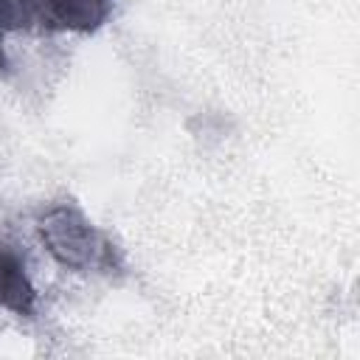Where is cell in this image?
<instances>
[{
	"mask_svg": "<svg viewBox=\"0 0 360 360\" xmlns=\"http://www.w3.org/2000/svg\"><path fill=\"white\" fill-rule=\"evenodd\" d=\"M0 309L20 318H31L37 312V287L28 264L6 242H0Z\"/></svg>",
	"mask_w": 360,
	"mask_h": 360,
	"instance_id": "3957f363",
	"label": "cell"
},
{
	"mask_svg": "<svg viewBox=\"0 0 360 360\" xmlns=\"http://www.w3.org/2000/svg\"><path fill=\"white\" fill-rule=\"evenodd\" d=\"M37 233L45 250L68 270L76 273H112L121 267V256L107 233L73 202H59L42 211Z\"/></svg>",
	"mask_w": 360,
	"mask_h": 360,
	"instance_id": "6da1fadb",
	"label": "cell"
},
{
	"mask_svg": "<svg viewBox=\"0 0 360 360\" xmlns=\"http://www.w3.org/2000/svg\"><path fill=\"white\" fill-rule=\"evenodd\" d=\"M31 8L34 22L51 31L93 34L107 22L112 0H31Z\"/></svg>",
	"mask_w": 360,
	"mask_h": 360,
	"instance_id": "7a4b0ae2",
	"label": "cell"
},
{
	"mask_svg": "<svg viewBox=\"0 0 360 360\" xmlns=\"http://www.w3.org/2000/svg\"><path fill=\"white\" fill-rule=\"evenodd\" d=\"M8 68V53H6V45H3V31H0V73H6Z\"/></svg>",
	"mask_w": 360,
	"mask_h": 360,
	"instance_id": "5b68a950",
	"label": "cell"
},
{
	"mask_svg": "<svg viewBox=\"0 0 360 360\" xmlns=\"http://www.w3.org/2000/svg\"><path fill=\"white\" fill-rule=\"evenodd\" d=\"M34 22L31 0H0V31H20Z\"/></svg>",
	"mask_w": 360,
	"mask_h": 360,
	"instance_id": "277c9868",
	"label": "cell"
}]
</instances>
